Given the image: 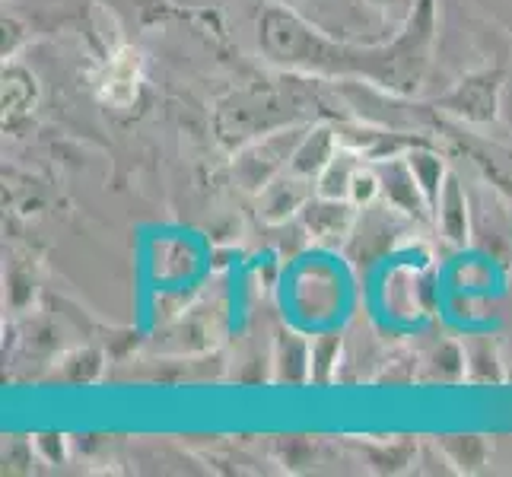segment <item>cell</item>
Returning <instances> with one entry per match:
<instances>
[]
</instances>
